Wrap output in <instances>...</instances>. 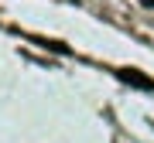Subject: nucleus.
<instances>
[{
  "instance_id": "nucleus-1",
  "label": "nucleus",
  "mask_w": 154,
  "mask_h": 143,
  "mask_svg": "<svg viewBox=\"0 0 154 143\" xmlns=\"http://www.w3.org/2000/svg\"><path fill=\"white\" fill-rule=\"evenodd\" d=\"M116 78L127 82V85H137V89H154V78H147V75L137 72V68H120V72H116Z\"/></svg>"
}]
</instances>
